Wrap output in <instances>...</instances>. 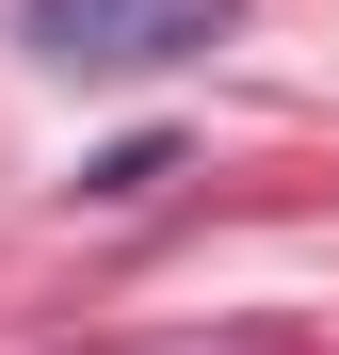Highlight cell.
Here are the masks:
<instances>
[{"instance_id":"2","label":"cell","mask_w":339,"mask_h":355,"mask_svg":"<svg viewBox=\"0 0 339 355\" xmlns=\"http://www.w3.org/2000/svg\"><path fill=\"white\" fill-rule=\"evenodd\" d=\"M162 178H178V146L146 130V146H113V162H81V194H113V210H130V194H162Z\"/></svg>"},{"instance_id":"1","label":"cell","mask_w":339,"mask_h":355,"mask_svg":"<svg viewBox=\"0 0 339 355\" xmlns=\"http://www.w3.org/2000/svg\"><path fill=\"white\" fill-rule=\"evenodd\" d=\"M243 33V0H17V49L49 81H162V65H210Z\"/></svg>"}]
</instances>
